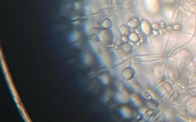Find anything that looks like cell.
I'll return each mask as SVG.
<instances>
[{
  "mask_svg": "<svg viewBox=\"0 0 196 122\" xmlns=\"http://www.w3.org/2000/svg\"><path fill=\"white\" fill-rule=\"evenodd\" d=\"M100 41L104 44H109L110 42V35L109 32L106 30H103L98 34Z\"/></svg>",
  "mask_w": 196,
  "mask_h": 122,
  "instance_id": "cell-2",
  "label": "cell"
},
{
  "mask_svg": "<svg viewBox=\"0 0 196 122\" xmlns=\"http://www.w3.org/2000/svg\"><path fill=\"white\" fill-rule=\"evenodd\" d=\"M111 25H112V23L109 21V20H104L101 24L102 27L105 29H108L111 27Z\"/></svg>",
  "mask_w": 196,
  "mask_h": 122,
  "instance_id": "cell-9",
  "label": "cell"
},
{
  "mask_svg": "<svg viewBox=\"0 0 196 122\" xmlns=\"http://www.w3.org/2000/svg\"><path fill=\"white\" fill-rule=\"evenodd\" d=\"M83 31L87 35H91L95 30L93 22L91 21H87L83 25Z\"/></svg>",
  "mask_w": 196,
  "mask_h": 122,
  "instance_id": "cell-3",
  "label": "cell"
},
{
  "mask_svg": "<svg viewBox=\"0 0 196 122\" xmlns=\"http://www.w3.org/2000/svg\"><path fill=\"white\" fill-rule=\"evenodd\" d=\"M112 96V92L110 90H107L101 96V100L103 103H107L110 100V99H111Z\"/></svg>",
  "mask_w": 196,
  "mask_h": 122,
  "instance_id": "cell-6",
  "label": "cell"
},
{
  "mask_svg": "<svg viewBox=\"0 0 196 122\" xmlns=\"http://www.w3.org/2000/svg\"><path fill=\"white\" fill-rule=\"evenodd\" d=\"M98 80L102 83L103 85H109L110 83V78L109 76L106 74L101 75L98 77Z\"/></svg>",
  "mask_w": 196,
  "mask_h": 122,
  "instance_id": "cell-7",
  "label": "cell"
},
{
  "mask_svg": "<svg viewBox=\"0 0 196 122\" xmlns=\"http://www.w3.org/2000/svg\"><path fill=\"white\" fill-rule=\"evenodd\" d=\"M120 114L121 115L124 117H127L130 116V110L127 107H123L120 109Z\"/></svg>",
  "mask_w": 196,
  "mask_h": 122,
  "instance_id": "cell-8",
  "label": "cell"
},
{
  "mask_svg": "<svg viewBox=\"0 0 196 122\" xmlns=\"http://www.w3.org/2000/svg\"><path fill=\"white\" fill-rule=\"evenodd\" d=\"M97 58L101 66H108L110 64V59L109 57V54L103 49L101 50V52L97 53Z\"/></svg>",
  "mask_w": 196,
  "mask_h": 122,
  "instance_id": "cell-1",
  "label": "cell"
},
{
  "mask_svg": "<svg viewBox=\"0 0 196 122\" xmlns=\"http://www.w3.org/2000/svg\"><path fill=\"white\" fill-rule=\"evenodd\" d=\"M82 61L83 64L86 66H90L93 63V58L88 53H85L83 54Z\"/></svg>",
  "mask_w": 196,
  "mask_h": 122,
  "instance_id": "cell-4",
  "label": "cell"
},
{
  "mask_svg": "<svg viewBox=\"0 0 196 122\" xmlns=\"http://www.w3.org/2000/svg\"><path fill=\"white\" fill-rule=\"evenodd\" d=\"M80 37H81V34L79 32L76 30L73 31L71 32V33H70V34L69 35L68 41L70 43L75 42L79 39Z\"/></svg>",
  "mask_w": 196,
  "mask_h": 122,
  "instance_id": "cell-5",
  "label": "cell"
}]
</instances>
